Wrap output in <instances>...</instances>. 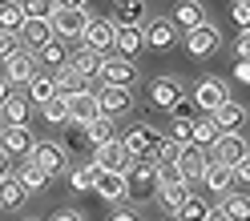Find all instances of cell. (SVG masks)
<instances>
[{"instance_id": "cell-1", "label": "cell", "mask_w": 250, "mask_h": 221, "mask_svg": "<svg viewBox=\"0 0 250 221\" xmlns=\"http://www.w3.org/2000/svg\"><path fill=\"white\" fill-rule=\"evenodd\" d=\"M89 20H93V12H89L85 4H57L49 28H53V37H57V40H65V44H69V40H81V37H85Z\"/></svg>"}, {"instance_id": "cell-2", "label": "cell", "mask_w": 250, "mask_h": 221, "mask_svg": "<svg viewBox=\"0 0 250 221\" xmlns=\"http://www.w3.org/2000/svg\"><path fill=\"white\" fill-rule=\"evenodd\" d=\"M117 141H121V149H125L129 161H149L153 149H158V141H162V133L153 129V125L137 121V125H129L125 133H117Z\"/></svg>"}, {"instance_id": "cell-3", "label": "cell", "mask_w": 250, "mask_h": 221, "mask_svg": "<svg viewBox=\"0 0 250 221\" xmlns=\"http://www.w3.org/2000/svg\"><path fill=\"white\" fill-rule=\"evenodd\" d=\"M125 185H129L133 201H153L158 197V161H133L129 173H125Z\"/></svg>"}, {"instance_id": "cell-4", "label": "cell", "mask_w": 250, "mask_h": 221, "mask_svg": "<svg viewBox=\"0 0 250 221\" xmlns=\"http://www.w3.org/2000/svg\"><path fill=\"white\" fill-rule=\"evenodd\" d=\"M28 161H33L44 177H61V173H69V157H65V145H57V141H37L33 153H28Z\"/></svg>"}, {"instance_id": "cell-5", "label": "cell", "mask_w": 250, "mask_h": 221, "mask_svg": "<svg viewBox=\"0 0 250 221\" xmlns=\"http://www.w3.org/2000/svg\"><path fill=\"white\" fill-rule=\"evenodd\" d=\"M190 101H194V109H198V117H214L230 97H226V85L218 81V76H206V81H198V85H194Z\"/></svg>"}, {"instance_id": "cell-6", "label": "cell", "mask_w": 250, "mask_h": 221, "mask_svg": "<svg viewBox=\"0 0 250 221\" xmlns=\"http://www.w3.org/2000/svg\"><path fill=\"white\" fill-rule=\"evenodd\" d=\"M37 53H28V49H17L8 60H4V73H0V81H4L8 89H17V85H28L37 76Z\"/></svg>"}, {"instance_id": "cell-7", "label": "cell", "mask_w": 250, "mask_h": 221, "mask_svg": "<svg viewBox=\"0 0 250 221\" xmlns=\"http://www.w3.org/2000/svg\"><path fill=\"white\" fill-rule=\"evenodd\" d=\"M97 81H101V85H117V89H133L137 69H133V60H125V56H101Z\"/></svg>"}, {"instance_id": "cell-8", "label": "cell", "mask_w": 250, "mask_h": 221, "mask_svg": "<svg viewBox=\"0 0 250 221\" xmlns=\"http://www.w3.org/2000/svg\"><path fill=\"white\" fill-rule=\"evenodd\" d=\"M250 149H246V141H242V133H222L214 141V149H210V161L214 165H226V169H234L246 157Z\"/></svg>"}, {"instance_id": "cell-9", "label": "cell", "mask_w": 250, "mask_h": 221, "mask_svg": "<svg viewBox=\"0 0 250 221\" xmlns=\"http://www.w3.org/2000/svg\"><path fill=\"white\" fill-rule=\"evenodd\" d=\"M113 37H117V28L109 24V17H93V20H89V28H85V37H81V44H85L89 53L105 56L109 49H113Z\"/></svg>"}, {"instance_id": "cell-10", "label": "cell", "mask_w": 250, "mask_h": 221, "mask_svg": "<svg viewBox=\"0 0 250 221\" xmlns=\"http://www.w3.org/2000/svg\"><path fill=\"white\" fill-rule=\"evenodd\" d=\"M182 40H186V53L190 56H210L214 49H218V40H222V33H218V24H198V28H190V33H182Z\"/></svg>"}, {"instance_id": "cell-11", "label": "cell", "mask_w": 250, "mask_h": 221, "mask_svg": "<svg viewBox=\"0 0 250 221\" xmlns=\"http://www.w3.org/2000/svg\"><path fill=\"white\" fill-rule=\"evenodd\" d=\"M33 129L28 125H4V133H0V149H4L8 157H28L33 153Z\"/></svg>"}, {"instance_id": "cell-12", "label": "cell", "mask_w": 250, "mask_h": 221, "mask_svg": "<svg viewBox=\"0 0 250 221\" xmlns=\"http://www.w3.org/2000/svg\"><path fill=\"white\" fill-rule=\"evenodd\" d=\"M182 97H186V89H182V81H174V76H158V81L149 85V101H153V109H162V113H169Z\"/></svg>"}, {"instance_id": "cell-13", "label": "cell", "mask_w": 250, "mask_h": 221, "mask_svg": "<svg viewBox=\"0 0 250 221\" xmlns=\"http://www.w3.org/2000/svg\"><path fill=\"white\" fill-rule=\"evenodd\" d=\"M129 157H125L121 141H109V145L93 149V169H105V173H129Z\"/></svg>"}, {"instance_id": "cell-14", "label": "cell", "mask_w": 250, "mask_h": 221, "mask_svg": "<svg viewBox=\"0 0 250 221\" xmlns=\"http://www.w3.org/2000/svg\"><path fill=\"white\" fill-rule=\"evenodd\" d=\"M206 165H210V153H206V149H198V145H186L182 157H178V173H182V181H186V185L202 181Z\"/></svg>"}, {"instance_id": "cell-15", "label": "cell", "mask_w": 250, "mask_h": 221, "mask_svg": "<svg viewBox=\"0 0 250 221\" xmlns=\"http://www.w3.org/2000/svg\"><path fill=\"white\" fill-rule=\"evenodd\" d=\"M133 105V89H117V85H101L97 89V109L101 117H117Z\"/></svg>"}, {"instance_id": "cell-16", "label": "cell", "mask_w": 250, "mask_h": 221, "mask_svg": "<svg viewBox=\"0 0 250 221\" xmlns=\"http://www.w3.org/2000/svg\"><path fill=\"white\" fill-rule=\"evenodd\" d=\"M109 24L113 28H146V4L142 0H117L113 12H109Z\"/></svg>"}, {"instance_id": "cell-17", "label": "cell", "mask_w": 250, "mask_h": 221, "mask_svg": "<svg viewBox=\"0 0 250 221\" xmlns=\"http://www.w3.org/2000/svg\"><path fill=\"white\" fill-rule=\"evenodd\" d=\"M93 193H97L101 201H125V197H129L125 173H105V169H97V177H93Z\"/></svg>"}, {"instance_id": "cell-18", "label": "cell", "mask_w": 250, "mask_h": 221, "mask_svg": "<svg viewBox=\"0 0 250 221\" xmlns=\"http://www.w3.org/2000/svg\"><path fill=\"white\" fill-rule=\"evenodd\" d=\"M97 117H101V109H97V89L85 92V97H73V101H69V125L85 129V125H93Z\"/></svg>"}, {"instance_id": "cell-19", "label": "cell", "mask_w": 250, "mask_h": 221, "mask_svg": "<svg viewBox=\"0 0 250 221\" xmlns=\"http://www.w3.org/2000/svg\"><path fill=\"white\" fill-rule=\"evenodd\" d=\"M178 28H174V20H169V17H162V20H149L146 24V44H149V49H174V44H178Z\"/></svg>"}, {"instance_id": "cell-20", "label": "cell", "mask_w": 250, "mask_h": 221, "mask_svg": "<svg viewBox=\"0 0 250 221\" xmlns=\"http://www.w3.org/2000/svg\"><path fill=\"white\" fill-rule=\"evenodd\" d=\"M73 76H81V81H97V73H101V56L97 53H89L85 44L81 49H73L69 53V65H65Z\"/></svg>"}, {"instance_id": "cell-21", "label": "cell", "mask_w": 250, "mask_h": 221, "mask_svg": "<svg viewBox=\"0 0 250 221\" xmlns=\"http://www.w3.org/2000/svg\"><path fill=\"white\" fill-rule=\"evenodd\" d=\"M174 28L178 33H190V28L206 24V4H198V0H186V4H174Z\"/></svg>"}, {"instance_id": "cell-22", "label": "cell", "mask_w": 250, "mask_h": 221, "mask_svg": "<svg viewBox=\"0 0 250 221\" xmlns=\"http://www.w3.org/2000/svg\"><path fill=\"white\" fill-rule=\"evenodd\" d=\"M210 121L218 125V133H238L242 125H246V109H242V101H226Z\"/></svg>"}, {"instance_id": "cell-23", "label": "cell", "mask_w": 250, "mask_h": 221, "mask_svg": "<svg viewBox=\"0 0 250 221\" xmlns=\"http://www.w3.org/2000/svg\"><path fill=\"white\" fill-rule=\"evenodd\" d=\"M202 185L210 189L214 197H226L230 189H234V169H226V165H206V173H202Z\"/></svg>"}, {"instance_id": "cell-24", "label": "cell", "mask_w": 250, "mask_h": 221, "mask_svg": "<svg viewBox=\"0 0 250 221\" xmlns=\"http://www.w3.org/2000/svg\"><path fill=\"white\" fill-rule=\"evenodd\" d=\"M113 49H117V56L133 60L137 53L146 49V28H117V37H113Z\"/></svg>"}, {"instance_id": "cell-25", "label": "cell", "mask_w": 250, "mask_h": 221, "mask_svg": "<svg viewBox=\"0 0 250 221\" xmlns=\"http://www.w3.org/2000/svg\"><path fill=\"white\" fill-rule=\"evenodd\" d=\"M28 117H33V105H28V97H21V92H8V101L0 105V121H4V125H28Z\"/></svg>"}, {"instance_id": "cell-26", "label": "cell", "mask_w": 250, "mask_h": 221, "mask_svg": "<svg viewBox=\"0 0 250 221\" xmlns=\"http://www.w3.org/2000/svg\"><path fill=\"white\" fill-rule=\"evenodd\" d=\"M17 40H24V49H28V53H41L44 44L53 40V28L44 24V20H24V28L17 33Z\"/></svg>"}, {"instance_id": "cell-27", "label": "cell", "mask_w": 250, "mask_h": 221, "mask_svg": "<svg viewBox=\"0 0 250 221\" xmlns=\"http://www.w3.org/2000/svg\"><path fill=\"white\" fill-rule=\"evenodd\" d=\"M65 65H69V44L53 37V40H49V44H44V49L37 53V69H57V73H61Z\"/></svg>"}, {"instance_id": "cell-28", "label": "cell", "mask_w": 250, "mask_h": 221, "mask_svg": "<svg viewBox=\"0 0 250 221\" xmlns=\"http://www.w3.org/2000/svg\"><path fill=\"white\" fill-rule=\"evenodd\" d=\"M109 141H117V125H113V117H97L93 125H85V145L101 149V145H109Z\"/></svg>"}, {"instance_id": "cell-29", "label": "cell", "mask_w": 250, "mask_h": 221, "mask_svg": "<svg viewBox=\"0 0 250 221\" xmlns=\"http://www.w3.org/2000/svg\"><path fill=\"white\" fill-rule=\"evenodd\" d=\"M24 89H28V92H24L28 105H44V101H53V97H57V81H53L49 73H37Z\"/></svg>"}, {"instance_id": "cell-30", "label": "cell", "mask_w": 250, "mask_h": 221, "mask_svg": "<svg viewBox=\"0 0 250 221\" xmlns=\"http://www.w3.org/2000/svg\"><path fill=\"white\" fill-rule=\"evenodd\" d=\"M53 81H57V97H65V101H73V97H85V92H93V89H89V81L73 76L69 69H61V73L53 76Z\"/></svg>"}, {"instance_id": "cell-31", "label": "cell", "mask_w": 250, "mask_h": 221, "mask_svg": "<svg viewBox=\"0 0 250 221\" xmlns=\"http://www.w3.org/2000/svg\"><path fill=\"white\" fill-rule=\"evenodd\" d=\"M230 221H250V197L246 193H238V189H230V193L222 197V205H218Z\"/></svg>"}, {"instance_id": "cell-32", "label": "cell", "mask_w": 250, "mask_h": 221, "mask_svg": "<svg viewBox=\"0 0 250 221\" xmlns=\"http://www.w3.org/2000/svg\"><path fill=\"white\" fill-rule=\"evenodd\" d=\"M186 197H194V185H186V181H178V185H162L158 189V201L166 205V209H182V205H186Z\"/></svg>"}, {"instance_id": "cell-33", "label": "cell", "mask_w": 250, "mask_h": 221, "mask_svg": "<svg viewBox=\"0 0 250 221\" xmlns=\"http://www.w3.org/2000/svg\"><path fill=\"white\" fill-rule=\"evenodd\" d=\"M24 201H28V193L21 189L17 177H0V209H21Z\"/></svg>"}, {"instance_id": "cell-34", "label": "cell", "mask_w": 250, "mask_h": 221, "mask_svg": "<svg viewBox=\"0 0 250 221\" xmlns=\"http://www.w3.org/2000/svg\"><path fill=\"white\" fill-rule=\"evenodd\" d=\"M24 28V8L12 0V4H0V33H8V37H17Z\"/></svg>"}, {"instance_id": "cell-35", "label": "cell", "mask_w": 250, "mask_h": 221, "mask_svg": "<svg viewBox=\"0 0 250 221\" xmlns=\"http://www.w3.org/2000/svg\"><path fill=\"white\" fill-rule=\"evenodd\" d=\"M17 181H21V189H24V193H41V189L49 185V177H44V173H41V169H37L33 161L17 169Z\"/></svg>"}, {"instance_id": "cell-36", "label": "cell", "mask_w": 250, "mask_h": 221, "mask_svg": "<svg viewBox=\"0 0 250 221\" xmlns=\"http://www.w3.org/2000/svg\"><path fill=\"white\" fill-rule=\"evenodd\" d=\"M210 209H214V205H210L206 197H186V205H182L174 217H178V221H206Z\"/></svg>"}, {"instance_id": "cell-37", "label": "cell", "mask_w": 250, "mask_h": 221, "mask_svg": "<svg viewBox=\"0 0 250 221\" xmlns=\"http://www.w3.org/2000/svg\"><path fill=\"white\" fill-rule=\"evenodd\" d=\"M218 137H222V133H218V125H214L210 117H198V121H194V145H198V149H214Z\"/></svg>"}, {"instance_id": "cell-38", "label": "cell", "mask_w": 250, "mask_h": 221, "mask_svg": "<svg viewBox=\"0 0 250 221\" xmlns=\"http://www.w3.org/2000/svg\"><path fill=\"white\" fill-rule=\"evenodd\" d=\"M24 20H44L49 24L53 20V12H57V0H24Z\"/></svg>"}, {"instance_id": "cell-39", "label": "cell", "mask_w": 250, "mask_h": 221, "mask_svg": "<svg viewBox=\"0 0 250 221\" xmlns=\"http://www.w3.org/2000/svg\"><path fill=\"white\" fill-rule=\"evenodd\" d=\"M41 117L49 121V125H65V121H69V101H65V97L44 101V105H41Z\"/></svg>"}, {"instance_id": "cell-40", "label": "cell", "mask_w": 250, "mask_h": 221, "mask_svg": "<svg viewBox=\"0 0 250 221\" xmlns=\"http://www.w3.org/2000/svg\"><path fill=\"white\" fill-rule=\"evenodd\" d=\"M166 141H174V145H194V121H169L166 129Z\"/></svg>"}, {"instance_id": "cell-41", "label": "cell", "mask_w": 250, "mask_h": 221, "mask_svg": "<svg viewBox=\"0 0 250 221\" xmlns=\"http://www.w3.org/2000/svg\"><path fill=\"white\" fill-rule=\"evenodd\" d=\"M93 177H97V169H93V165H77V169H69V185L77 189V193H93Z\"/></svg>"}, {"instance_id": "cell-42", "label": "cell", "mask_w": 250, "mask_h": 221, "mask_svg": "<svg viewBox=\"0 0 250 221\" xmlns=\"http://www.w3.org/2000/svg\"><path fill=\"white\" fill-rule=\"evenodd\" d=\"M178 157H182V145H174V141H158V149H153V161H158V169L166 165H178Z\"/></svg>"}, {"instance_id": "cell-43", "label": "cell", "mask_w": 250, "mask_h": 221, "mask_svg": "<svg viewBox=\"0 0 250 221\" xmlns=\"http://www.w3.org/2000/svg\"><path fill=\"white\" fill-rule=\"evenodd\" d=\"M169 121H198V109H194V101H190V97H182L174 109H169Z\"/></svg>"}, {"instance_id": "cell-44", "label": "cell", "mask_w": 250, "mask_h": 221, "mask_svg": "<svg viewBox=\"0 0 250 221\" xmlns=\"http://www.w3.org/2000/svg\"><path fill=\"white\" fill-rule=\"evenodd\" d=\"M230 20L238 24V33L250 28V0H238V4H230Z\"/></svg>"}, {"instance_id": "cell-45", "label": "cell", "mask_w": 250, "mask_h": 221, "mask_svg": "<svg viewBox=\"0 0 250 221\" xmlns=\"http://www.w3.org/2000/svg\"><path fill=\"white\" fill-rule=\"evenodd\" d=\"M178 181H182L178 165H166V169H158V189H162V185H178Z\"/></svg>"}, {"instance_id": "cell-46", "label": "cell", "mask_w": 250, "mask_h": 221, "mask_svg": "<svg viewBox=\"0 0 250 221\" xmlns=\"http://www.w3.org/2000/svg\"><path fill=\"white\" fill-rule=\"evenodd\" d=\"M234 53H238V60H250V28L234 37Z\"/></svg>"}, {"instance_id": "cell-47", "label": "cell", "mask_w": 250, "mask_h": 221, "mask_svg": "<svg viewBox=\"0 0 250 221\" xmlns=\"http://www.w3.org/2000/svg\"><path fill=\"white\" fill-rule=\"evenodd\" d=\"M230 73H234V81H238V85L250 89V60H234V69H230Z\"/></svg>"}, {"instance_id": "cell-48", "label": "cell", "mask_w": 250, "mask_h": 221, "mask_svg": "<svg viewBox=\"0 0 250 221\" xmlns=\"http://www.w3.org/2000/svg\"><path fill=\"white\" fill-rule=\"evenodd\" d=\"M238 181H242V185H250V153L242 157L238 165H234V185H238Z\"/></svg>"}, {"instance_id": "cell-49", "label": "cell", "mask_w": 250, "mask_h": 221, "mask_svg": "<svg viewBox=\"0 0 250 221\" xmlns=\"http://www.w3.org/2000/svg\"><path fill=\"white\" fill-rule=\"evenodd\" d=\"M17 53V37H8V33H0V65Z\"/></svg>"}, {"instance_id": "cell-50", "label": "cell", "mask_w": 250, "mask_h": 221, "mask_svg": "<svg viewBox=\"0 0 250 221\" xmlns=\"http://www.w3.org/2000/svg\"><path fill=\"white\" fill-rule=\"evenodd\" d=\"M0 177H12V157L0 149Z\"/></svg>"}, {"instance_id": "cell-51", "label": "cell", "mask_w": 250, "mask_h": 221, "mask_svg": "<svg viewBox=\"0 0 250 221\" xmlns=\"http://www.w3.org/2000/svg\"><path fill=\"white\" fill-rule=\"evenodd\" d=\"M53 221H85V217H81V213H77V209H61V213H57Z\"/></svg>"}, {"instance_id": "cell-52", "label": "cell", "mask_w": 250, "mask_h": 221, "mask_svg": "<svg viewBox=\"0 0 250 221\" xmlns=\"http://www.w3.org/2000/svg\"><path fill=\"white\" fill-rule=\"evenodd\" d=\"M206 221H230V217H226V213H222V209H218V205H214V209H210V217H206Z\"/></svg>"}, {"instance_id": "cell-53", "label": "cell", "mask_w": 250, "mask_h": 221, "mask_svg": "<svg viewBox=\"0 0 250 221\" xmlns=\"http://www.w3.org/2000/svg\"><path fill=\"white\" fill-rule=\"evenodd\" d=\"M109 221H137V213H125V209H121V213H113Z\"/></svg>"}, {"instance_id": "cell-54", "label": "cell", "mask_w": 250, "mask_h": 221, "mask_svg": "<svg viewBox=\"0 0 250 221\" xmlns=\"http://www.w3.org/2000/svg\"><path fill=\"white\" fill-rule=\"evenodd\" d=\"M8 92H12V89H8L4 81H0V105H4V101H8Z\"/></svg>"}, {"instance_id": "cell-55", "label": "cell", "mask_w": 250, "mask_h": 221, "mask_svg": "<svg viewBox=\"0 0 250 221\" xmlns=\"http://www.w3.org/2000/svg\"><path fill=\"white\" fill-rule=\"evenodd\" d=\"M0 133H4V121H0Z\"/></svg>"}, {"instance_id": "cell-56", "label": "cell", "mask_w": 250, "mask_h": 221, "mask_svg": "<svg viewBox=\"0 0 250 221\" xmlns=\"http://www.w3.org/2000/svg\"><path fill=\"white\" fill-rule=\"evenodd\" d=\"M28 221H41V217H28Z\"/></svg>"}, {"instance_id": "cell-57", "label": "cell", "mask_w": 250, "mask_h": 221, "mask_svg": "<svg viewBox=\"0 0 250 221\" xmlns=\"http://www.w3.org/2000/svg\"><path fill=\"white\" fill-rule=\"evenodd\" d=\"M166 221H178V217H166Z\"/></svg>"}]
</instances>
